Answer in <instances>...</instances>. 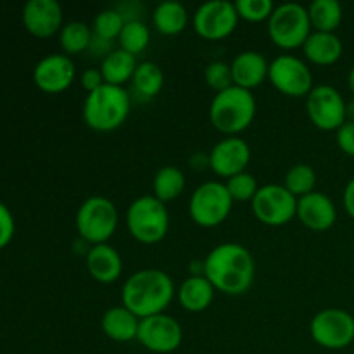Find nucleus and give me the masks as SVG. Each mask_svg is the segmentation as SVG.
Listing matches in <instances>:
<instances>
[{
    "label": "nucleus",
    "mask_w": 354,
    "mask_h": 354,
    "mask_svg": "<svg viewBox=\"0 0 354 354\" xmlns=\"http://www.w3.org/2000/svg\"><path fill=\"white\" fill-rule=\"evenodd\" d=\"M124 23L127 21L118 9H104L93 19L92 31L95 37L102 38V40L114 41L120 38Z\"/></svg>",
    "instance_id": "2f4dec72"
},
{
    "label": "nucleus",
    "mask_w": 354,
    "mask_h": 354,
    "mask_svg": "<svg viewBox=\"0 0 354 354\" xmlns=\"http://www.w3.org/2000/svg\"><path fill=\"white\" fill-rule=\"evenodd\" d=\"M137 66L138 62L135 55L128 54L118 47L113 48V52L102 59L100 71H102L104 82L109 83V85L123 86L124 83L131 82Z\"/></svg>",
    "instance_id": "393cba45"
},
{
    "label": "nucleus",
    "mask_w": 354,
    "mask_h": 354,
    "mask_svg": "<svg viewBox=\"0 0 354 354\" xmlns=\"http://www.w3.org/2000/svg\"><path fill=\"white\" fill-rule=\"evenodd\" d=\"M254 216L268 227H283L296 218L297 197L280 183H268L259 187L251 201Z\"/></svg>",
    "instance_id": "9d476101"
},
{
    "label": "nucleus",
    "mask_w": 354,
    "mask_h": 354,
    "mask_svg": "<svg viewBox=\"0 0 354 354\" xmlns=\"http://www.w3.org/2000/svg\"><path fill=\"white\" fill-rule=\"evenodd\" d=\"M234 6L239 17L249 23L268 21L275 10V3L272 0H235Z\"/></svg>",
    "instance_id": "72a5a7b5"
},
{
    "label": "nucleus",
    "mask_w": 354,
    "mask_h": 354,
    "mask_svg": "<svg viewBox=\"0 0 354 354\" xmlns=\"http://www.w3.org/2000/svg\"><path fill=\"white\" fill-rule=\"evenodd\" d=\"M140 318L131 313L128 308L113 306L102 315L100 328L104 335L114 342H131L137 339Z\"/></svg>",
    "instance_id": "412c9836"
},
{
    "label": "nucleus",
    "mask_w": 354,
    "mask_h": 354,
    "mask_svg": "<svg viewBox=\"0 0 354 354\" xmlns=\"http://www.w3.org/2000/svg\"><path fill=\"white\" fill-rule=\"evenodd\" d=\"M92 38V26L82 21H69L59 31V44H61L62 54L66 55H76L88 50Z\"/></svg>",
    "instance_id": "cd10ccee"
},
{
    "label": "nucleus",
    "mask_w": 354,
    "mask_h": 354,
    "mask_svg": "<svg viewBox=\"0 0 354 354\" xmlns=\"http://www.w3.org/2000/svg\"><path fill=\"white\" fill-rule=\"evenodd\" d=\"M137 341L151 353H175L182 346L183 328L178 324V320L169 317V315H154V317H147L140 320Z\"/></svg>",
    "instance_id": "4468645a"
},
{
    "label": "nucleus",
    "mask_w": 354,
    "mask_h": 354,
    "mask_svg": "<svg viewBox=\"0 0 354 354\" xmlns=\"http://www.w3.org/2000/svg\"><path fill=\"white\" fill-rule=\"evenodd\" d=\"M335 140L339 149L344 154L354 158V121H346L337 131H335Z\"/></svg>",
    "instance_id": "e433bc0d"
},
{
    "label": "nucleus",
    "mask_w": 354,
    "mask_h": 354,
    "mask_svg": "<svg viewBox=\"0 0 354 354\" xmlns=\"http://www.w3.org/2000/svg\"><path fill=\"white\" fill-rule=\"evenodd\" d=\"M311 339L325 349H344L354 342V317L339 308L322 310L311 318Z\"/></svg>",
    "instance_id": "1a4fd4ad"
},
{
    "label": "nucleus",
    "mask_w": 354,
    "mask_h": 354,
    "mask_svg": "<svg viewBox=\"0 0 354 354\" xmlns=\"http://www.w3.org/2000/svg\"><path fill=\"white\" fill-rule=\"evenodd\" d=\"M256 118V99L251 90L234 85L218 92L209 106L211 124L227 137L248 130Z\"/></svg>",
    "instance_id": "20e7f679"
},
{
    "label": "nucleus",
    "mask_w": 354,
    "mask_h": 354,
    "mask_svg": "<svg viewBox=\"0 0 354 354\" xmlns=\"http://www.w3.org/2000/svg\"><path fill=\"white\" fill-rule=\"evenodd\" d=\"M342 41L335 33L325 31H311L308 40L304 41L303 52L310 62L317 66H330L341 59Z\"/></svg>",
    "instance_id": "5701e85b"
},
{
    "label": "nucleus",
    "mask_w": 354,
    "mask_h": 354,
    "mask_svg": "<svg viewBox=\"0 0 354 354\" xmlns=\"http://www.w3.org/2000/svg\"><path fill=\"white\" fill-rule=\"evenodd\" d=\"M301 223L313 232H325L334 227L337 220V207L334 201L324 192L308 194L297 199V213Z\"/></svg>",
    "instance_id": "a211bd4d"
},
{
    "label": "nucleus",
    "mask_w": 354,
    "mask_h": 354,
    "mask_svg": "<svg viewBox=\"0 0 354 354\" xmlns=\"http://www.w3.org/2000/svg\"><path fill=\"white\" fill-rule=\"evenodd\" d=\"M268 82L287 97H308L313 90V75L303 59L283 54L270 62Z\"/></svg>",
    "instance_id": "9b49d317"
},
{
    "label": "nucleus",
    "mask_w": 354,
    "mask_h": 354,
    "mask_svg": "<svg viewBox=\"0 0 354 354\" xmlns=\"http://www.w3.org/2000/svg\"><path fill=\"white\" fill-rule=\"evenodd\" d=\"M127 228L140 244H158L168 235L169 213L152 194L137 197L127 209Z\"/></svg>",
    "instance_id": "39448f33"
},
{
    "label": "nucleus",
    "mask_w": 354,
    "mask_h": 354,
    "mask_svg": "<svg viewBox=\"0 0 354 354\" xmlns=\"http://www.w3.org/2000/svg\"><path fill=\"white\" fill-rule=\"evenodd\" d=\"M310 14L308 7L297 2H286L275 6L268 19V37L277 47L283 50L303 48L304 41L311 35Z\"/></svg>",
    "instance_id": "0eeeda50"
},
{
    "label": "nucleus",
    "mask_w": 354,
    "mask_h": 354,
    "mask_svg": "<svg viewBox=\"0 0 354 354\" xmlns=\"http://www.w3.org/2000/svg\"><path fill=\"white\" fill-rule=\"evenodd\" d=\"M232 78L234 85L245 90H254L261 85L265 80H268L270 62L265 55L258 50H242L239 52L230 62Z\"/></svg>",
    "instance_id": "aec40b11"
},
{
    "label": "nucleus",
    "mask_w": 354,
    "mask_h": 354,
    "mask_svg": "<svg viewBox=\"0 0 354 354\" xmlns=\"http://www.w3.org/2000/svg\"><path fill=\"white\" fill-rule=\"evenodd\" d=\"M76 80V66L66 54H47L33 69V82L41 92L61 93Z\"/></svg>",
    "instance_id": "2eb2a0df"
},
{
    "label": "nucleus",
    "mask_w": 354,
    "mask_h": 354,
    "mask_svg": "<svg viewBox=\"0 0 354 354\" xmlns=\"http://www.w3.org/2000/svg\"><path fill=\"white\" fill-rule=\"evenodd\" d=\"M149 41H151V30L142 19H128L118 38L121 50L128 52L135 57L147 48Z\"/></svg>",
    "instance_id": "c756f323"
},
{
    "label": "nucleus",
    "mask_w": 354,
    "mask_h": 354,
    "mask_svg": "<svg viewBox=\"0 0 354 354\" xmlns=\"http://www.w3.org/2000/svg\"><path fill=\"white\" fill-rule=\"evenodd\" d=\"M311 28L313 31H325V33H335L342 23V6L337 0H315L308 6Z\"/></svg>",
    "instance_id": "bb28decb"
},
{
    "label": "nucleus",
    "mask_w": 354,
    "mask_h": 354,
    "mask_svg": "<svg viewBox=\"0 0 354 354\" xmlns=\"http://www.w3.org/2000/svg\"><path fill=\"white\" fill-rule=\"evenodd\" d=\"M204 80L207 86L213 88L214 92H223V90L234 86V78H232L230 64L223 61H213L204 69Z\"/></svg>",
    "instance_id": "f704fd0d"
},
{
    "label": "nucleus",
    "mask_w": 354,
    "mask_h": 354,
    "mask_svg": "<svg viewBox=\"0 0 354 354\" xmlns=\"http://www.w3.org/2000/svg\"><path fill=\"white\" fill-rule=\"evenodd\" d=\"M225 187H227L228 194L234 199V203H248V201L251 203L259 190L258 180L249 171H242L239 175H234L232 178H228L225 182Z\"/></svg>",
    "instance_id": "473e14b6"
},
{
    "label": "nucleus",
    "mask_w": 354,
    "mask_h": 354,
    "mask_svg": "<svg viewBox=\"0 0 354 354\" xmlns=\"http://www.w3.org/2000/svg\"><path fill=\"white\" fill-rule=\"evenodd\" d=\"M234 199L221 182H204L192 192L189 201V214L196 225L214 228L223 223L232 213Z\"/></svg>",
    "instance_id": "6e6552de"
},
{
    "label": "nucleus",
    "mask_w": 354,
    "mask_h": 354,
    "mask_svg": "<svg viewBox=\"0 0 354 354\" xmlns=\"http://www.w3.org/2000/svg\"><path fill=\"white\" fill-rule=\"evenodd\" d=\"M16 232V221L12 213L3 203H0V249L7 248L10 244Z\"/></svg>",
    "instance_id": "c9c22d12"
},
{
    "label": "nucleus",
    "mask_w": 354,
    "mask_h": 354,
    "mask_svg": "<svg viewBox=\"0 0 354 354\" xmlns=\"http://www.w3.org/2000/svg\"><path fill=\"white\" fill-rule=\"evenodd\" d=\"M342 203H344L346 213L354 220V176L348 182L344 189V196H342Z\"/></svg>",
    "instance_id": "58836bf2"
},
{
    "label": "nucleus",
    "mask_w": 354,
    "mask_h": 354,
    "mask_svg": "<svg viewBox=\"0 0 354 354\" xmlns=\"http://www.w3.org/2000/svg\"><path fill=\"white\" fill-rule=\"evenodd\" d=\"M282 185L299 199V197L315 192L317 171L313 169V166L306 165V162H297V165L290 166L289 171L286 173Z\"/></svg>",
    "instance_id": "7c9ffc66"
},
{
    "label": "nucleus",
    "mask_w": 354,
    "mask_h": 354,
    "mask_svg": "<svg viewBox=\"0 0 354 354\" xmlns=\"http://www.w3.org/2000/svg\"><path fill=\"white\" fill-rule=\"evenodd\" d=\"M152 23L161 35L175 37V35L182 33L189 24V10L176 0H165L156 6L154 12H152Z\"/></svg>",
    "instance_id": "b1692460"
},
{
    "label": "nucleus",
    "mask_w": 354,
    "mask_h": 354,
    "mask_svg": "<svg viewBox=\"0 0 354 354\" xmlns=\"http://www.w3.org/2000/svg\"><path fill=\"white\" fill-rule=\"evenodd\" d=\"M131 99L124 86L102 85L86 93L83 102V120L86 127L95 131H114L124 124L130 116Z\"/></svg>",
    "instance_id": "7ed1b4c3"
},
{
    "label": "nucleus",
    "mask_w": 354,
    "mask_h": 354,
    "mask_svg": "<svg viewBox=\"0 0 354 354\" xmlns=\"http://www.w3.org/2000/svg\"><path fill=\"white\" fill-rule=\"evenodd\" d=\"M251 162V147L241 137H225L209 152V166L214 175L228 180L245 171Z\"/></svg>",
    "instance_id": "dca6fc26"
},
{
    "label": "nucleus",
    "mask_w": 354,
    "mask_h": 354,
    "mask_svg": "<svg viewBox=\"0 0 354 354\" xmlns=\"http://www.w3.org/2000/svg\"><path fill=\"white\" fill-rule=\"evenodd\" d=\"M214 292L216 289L204 275H189L176 290L182 308L190 313L206 311L213 303Z\"/></svg>",
    "instance_id": "4be33fe9"
},
{
    "label": "nucleus",
    "mask_w": 354,
    "mask_h": 354,
    "mask_svg": "<svg viewBox=\"0 0 354 354\" xmlns=\"http://www.w3.org/2000/svg\"><path fill=\"white\" fill-rule=\"evenodd\" d=\"M102 85H106V82H104V76H102V71H100V68L99 69L88 68L82 73V86L86 90V93L100 88Z\"/></svg>",
    "instance_id": "4c0bfd02"
},
{
    "label": "nucleus",
    "mask_w": 354,
    "mask_h": 354,
    "mask_svg": "<svg viewBox=\"0 0 354 354\" xmlns=\"http://www.w3.org/2000/svg\"><path fill=\"white\" fill-rule=\"evenodd\" d=\"M62 7L57 0H30L23 7V24L37 38H50L62 30Z\"/></svg>",
    "instance_id": "f3484780"
},
{
    "label": "nucleus",
    "mask_w": 354,
    "mask_h": 354,
    "mask_svg": "<svg viewBox=\"0 0 354 354\" xmlns=\"http://www.w3.org/2000/svg\"><path fill=\"white\" fill-rule=\"evenodd\" d=\"M185 175L176 166H162L156 171L152 180V196L161 203H169L180 197L185 190Z\"/></svg>",
    "instance_id": "a878e982"
},
{
    "label": "nucleus",
    "mask_w": 354,
    "mask_h": 354,
    "mask_svg": "<svg viewBox=\"0 0 354 354\" xmlns=\"http://www.w3.org/2000/svg\"><path fill=\"white\" fill-rule=\"evenodd\" d=\"M118 221L120 214L116 204L104 196H92L83 201L75 218L78 235L90 245L107 244L116 234Z\"/></svg>",
    "instance_id": "423d86ee"
},
{
    "label": "nucleus",
    "mask_w": 354,
    "mask_h": 354,
    "mask_svg": "<svg viewBox=\"0 0 354 354\" xmlns=\"http://www.w3.org/2000/svg\"><path fill=\"white\" fill-rule=\"evenodd\" d=\"M85 263L88 275L99 283H114L123 273V259L111 244L90 245Z\"/></svg>",
    "instance_id": "6ab92c4d"
},
{
    "label": "nucleus",
    "mask_w": 354,
    "mask_h": 354,
    "mask_svg": "<svg viewBox=\"0 0 354 354\" xmlns=\"http://www.w3.org/2000/svg\"><path fill=\"white\" fill-rule=\"evenodd\" d=\"M311 123L324 131H337L346 123V100L335 86L315 85L306 97Z\"/></svg>",
    "instance_id": "ddd939ff"
},
{
    "label": "nucleus",
    "mask_w": 354,
    "mask_h": 354,
    "mask_svg": "<svg viewBox=\"0 0 354 354\" xmlns=\"http://www.w3.org/2000/svg\"><path fill=\"white\" fill-rule=\"evenodd\" d=\"M131 85L137 90L138 95L147 97V99L156 97L165 86V73L161 66L152 61L138 62L133 78H131Z\"/></svg>",
    "instance_id": "c85d7f7f"
},
{
    "label": "nucleus",
    "mask_w": 354,
    "mask_h": 354,
    "mask_svg": "<svg viewBox=\"0 0 354 354\" xmlns=\"http://www.w3.org/2000/svg\"><path fill=\"white\" fill-rule=\"evenodd\" d=\"M346 121H354V99L346 102Z\"/></svg>",
    "instance_id": "ea45409f"
},
{
    "label": "nucleus",
    "mask_w": 354,
    "mask_h": 354,
    "mask_svg": "<svg viewBox=\"0 0 354 354\" xmlns=\"http://www.w3.org/2000/svg\"><path fill=\"white\" fill-rule=\"evenodd\" d=\"M204 277L216 290L227 296H242L251 289L256 275V261L251 251L237 242H223L207 252Z\"/></svg>",
    "instance_id": "f257e3e1"
},
{
    "label": "nucleus",
    "mask_w": 354,
    "mask_h": 354,
    "mask_svg": "<svg viewBox=\"0 0 354 354\" xmlns=\"http://www.w3.org/2000/svg\"><path fill=\"white\" fill-rule=\"evenodd\" d=\"M348 85H349V90H351L353 95H354V66L351 68V71H349V76H348Z\"/></svg>",
    "instance_id": "a19ab883"
},
{
    "label": "nucleus",
    "mask_w": 354,
    "mask_h": 354,
    "mask_svg": "<svg viewBox=\"0 0 354 354\" xmlns=\"http://www.w3.org/2000/svg\"><path fill=\"white\" fill-rule=\"evenodd\" d=\"M239 14L234 2L228 0H209L197 7L192 16V26L204 40H223L230 37L239 24Z\"/></svg>",
    "instance_id": "f8f14e48"
},
{
    "label": "nucleus",
    "mask_w": 354,
    "mask_h": 354,
    "mask_svg": "<svg viewBox=\"0 0 354 354\" xmlns=\"http://www.w3.org/2000/svg\"><path fill=\"white\" fill-rule=\"evenodd\" d=\"M175 294V283L168 273L158 268H144L124 280L121 304L142 320L165 313Z\"/></svg>",
    "instance_id": "f03ea898"
}]
</instances>
